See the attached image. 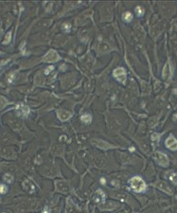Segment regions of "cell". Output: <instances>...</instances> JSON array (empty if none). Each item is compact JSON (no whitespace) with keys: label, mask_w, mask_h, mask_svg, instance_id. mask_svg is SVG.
<instances>
[{"label":"cell","mask_w":177,"mask_h":213,"mask_svg":"<svg viewBox=\"0 0 177 213\" xmlns=\"http://www.w3.org/2000/svg\"><path fill=\"white\" fill-rule=\"evenodd\" d=\"M130 187L135 191V192H144L147 189V185L145 181L140 176H133L129 180Z\"/></svg>","instance_id":"1"},{"label":"cell","mask_w":177,"mask_h":213,"mask_svg":"<svg viewBox=\"0 0 177 213\" xmlns=\"http://www.w3.org/2000/svg\"><path fill=\"white\" fill-rule=\"evenodd\" d=\"M155 160H156L157 164L161 167H163V168H167V167H169L170 165L169 157L167 156V154L163 153L162 152L155 153Z\"/></svg>","instance_id":"2"},{"label":"cell","mask_w":177,"mask_h":213,"mask_svg":"<svg viewBox=\"0 0 177 213\" xmlns=\"http://www.w3.org/2000/svg\"><path fill=\"white\" fill-rule=\"evenodd\" d=\"M60 59H61V57L59 56L57 51L51 49V50H49L48 53L45 55L44 58H43V61H44L45 63H56V62H58Z\"/></svg>","instance_id":"3"},{"label":"cell","mask_w":177,"mask_h":213,"mask_svg":"<svg viewBox=\"0 0 177 213\" xmlns=\"http://www.w3.org/2000/svg\"><path fill=\"white\" fill-rule=\"evenodd\" d=\"M113 76H114V78L117 80L119 82L124 83L126 80V76H127L126 70L124 69L123 67H117V68H116L113 71Z\"/></svg>","instance_id":"4"},{"label":"cell","mask_w":177,"mask_h":213,"mask_svg":"<svg viewBox=\"0 0 177 213\" xmlns=\"http://www.w3.org/2000/svg\"><path fill=\"white\" fill-rule=\"evenodd\" d=\"M91 143L93 145H95V146H97L98 148H100V149H102V150H109V149H111V148H115L114 146H112L111 144L108 143V142L101 140V139H96V138L91 140Z\"/></svg>","instance_id":"5"},{"label":"cell","mask_w":177,"mask_h":213,"mask_svg":"<svg viewBox=\"0 0 177 213\" xmlns=\"http://www.w3.org/2000/svg\"><path fill=\"white\" fill-rule=\"evenodd\" d=\"M165 146L170 151H177V139L172 135H169L165 140Z\"/></svg>","instance_id":"6"},{"label":"cell","mask_w":177,"mask_h":213,"mask_svg":"<svg viewBox=\"0 0 177 213\" xmlns=\"http://www.w3.org/2000/svg\"><path fill=\"white\" fill-rule=\"evenodd\" d=\"M57 117L61 121H66L72 117V114L69 111L64 110V109H59L57 110Z\"/></svg>","instance_id":"7"},{"label":"cell","mask_w":177,"mask_h":213,"mask_svg":"<svg viewBox=\"0 0 177 213\" xmlns=\"http://www.w3.org/2000/svg\"><path fill=\"white\" fill-rule=\"evenodd\" d=\"M23 188L24 190H26L29 192H34L36 190V186L30 179H27L23 182Z\"/></svg>","instance_id":"8"},{"label":"cell","mask_w":177,"mask_h":213,"mask_svg":"<svg viewBox=\"0 0 177 213\" xmlns=\"http://www.w3.org/2000/svg\"><path fill=\"white\" fill-rule=\"evenodd\" d=\"M155 186H156L159 190L164 191V192L170 194V195H172V190L170 189V186L167 183H164V182H158V183L155 184Z\"/></svg>","instance_id":"9"},{"label":"cell","mask_w":177,"mask_h":213,"mask_svg":"<svg viewBox=\"0 0 177 213\" xmlns=\"http://www.w3.org/2000/svg\"><path fill=\"white\" fill-rule=\"evenodd\" d=\"M57 189L60 191H63V192H66L68 191V186L66 185V182H57Z\"/></svg>","instance_id":"10"},{"label":"cell","mask_w":177,"mask_h":213,"mask_svg":"<svg viewBox=\"0 0 177 213\" xmlns=\"http://www.w3.org/2000/svg\"><path fill=\"white\" fill-rule=\"evenodd\" d=\"M122 19H123L124 22L130 23L133 19V14L131 13V12L127 11V12H124V13L122 14Z\"/></svg>","instance_id":"11"},{"label":"cell","mask_w":177,"mask_h":213,"mask_svg":"<svg viewBox=\"0 0 177 213\" xmlns=\"http://www.w3.org/2000/svg\"><path fill=\"white\" fill-rule=\"evenodd\" d=\"M80 119H82V121L83 123H85V124H89V123H91L92 121V116L90 115V114H83V115L80 117Z\"/></svg>","instance_id":"12"},{"label":"cell","mask_w":177,"mask_h":213,"mask_svg":"<svg viewBox=\"0 0 177 213\" xmlns=\"http://www.w3.org/2000/svg\"><path fill=\"white\" fill-rule=\"evenodd\" d=\"M13 179H14L13 176H12L11 173H6L4 176H3V180L8 184H11L12 181H13Z\"/></svg>","instance_id":"13"},{"label":"cell","mask_w":177,"mask_h":213,"mask_svg":"<svg viewBox=\"0 0 177 213\" xmlns=\"http://www.w3.org/2000/svg\"><path fill=\"white\" fill-rule=\"evenodd\" d=\"M135 14L137 15L138 17L143 16V14H144V9L142 8V7H140V6H137V7L135 8Z\"/></svg>","instance_id":"14"},{"label":"cell","mask_w":177,"mask_h":213,"mask_svg":"<svg viewBox=\"0 0 177 213\" xmlns=\"http://www.w3.org/2000/svg\"><path fill=\"white\" fill-rule=\"evenodd\" d=\"M173 70L172 69H169V64H167L165 66H164V70H163V77L164 79L167 78L168 76H169V73H172Z\"/></svg>","instance_id":"15"},{"label":"cell","mask_w":177,"mask_h":213,"mask_svg":"<svg viewBox=\"0 0 177 213\" xmlns=\"http://www.w3.org/2000/svg\"><path fill=\"white\" fill-rule=\"evenodd\" d=\"M19 109H20V114H22V115H24V116H27V114L30 113V108L27 106L22 105V106L19 107Z\"/></svg>","instance_id":"16"},{"label":"cell","mask_w":177,"mask_h":213,"mask_svg":"<svg viewBox=\"0 0 177 213\" xmlns=\"http://www.w3.org/2000/svg\"><path fill=\"white\" fill-rule=\"evenodd\" d=\"M11 31H9L7 34L5 35V39H4V41H3V44L8 45L9 43L11 42Z\"/></svg>","instance_id":"17"},{"label":"cell","mask_w":177,"mask_h":213,"mask_svg":"<svg viewBox=\"0 0 177 213\" xmlns=\"http://www.w3.org/2000/svg\"><path fill=\"white\" fill-rule=\"evenodd\" d=\"M62 29H63L64 31H66V32H69L71 30V25L69 23L63 24V26H62Z\"/></svg>","instance_id":"18"},{"label":"cell","mask_w":177,"mask_h":213,"mask_svg":"<svg viewBox=\"0 0 177 213\" xmlns=\"http://www.w3.org/2000/svg\"><path fill=\"white\" fill-rule=\"evenodd\" d=\"M8 187L5 184H0V194H6L8 192Z\"/></svg>","instance_id":"19"},{"label":"cell","mask_w":177,"mask_h":213,"mask_svg":"<svg viewBox=\"0 0 177 213\" xmlns=\"http://www.w3.org/2000/svg\"><path fill=\"white\" fill-rule=\"evenodd\" d=\"M170 180L172 182V184L177 185V172H173V173L170 174Z\"/></svg>","instance_id":"20"},{"label":"cell","mask_w":177,"mask_h":213,"mask_svg":"<svg viewBox=\"0 0 177 213\" xmlns=\"http://www.w3.org/2000/svg\"><path fill=\"white\" fill-rule=\"evenodd\" d=\"M7 100H6L5 98L3 97H0V109H2V108H4V106L7 104Z\"/></svg>","instance_id":"21"},{"label":"cell","mask_w":177,"mask_h":213,"mask_svg":"<svg viewBox=\"0 0 177 213\" xmlns=\"http://www.w3.org/2000/svg\"><path fill=\"white\" fill-rule=\"evenodd\" d=\"M159 137H160V135L154 134L153 135H152V140L155 141V143H158V141H159Z\"/></svg>","instance_id":"22"},{"label":"cell","mask_w":177,"mask_h":213,"mask_svg":"<svg viewBox=\"0 0 177 213\" xmlns=\"http://www.w3.org/2000/svg\"><path fill=\"white\" fill-rule=\"evenodd\" d=\"M53 69H54V67H53V66H49V67H48V68H46V70H45V74H46V75H48V74L49 72H51V71L53 70Z\"/></svg>","instance_id":"23"},{"label":"cell","mask_w":177,"mask_h":213,"mask_svg":"<svg viewBox=\"0 0 177 213\" xmlns=\"http://www.w3.org/2000/svg\"><path fill=\"white\" fill-rule=\"evenodd\" d=\"M101 182L102 185H105V182H106V180H105V179H103V178H101Z\"/></svg>","instance_id":"24"}]
</instances>
